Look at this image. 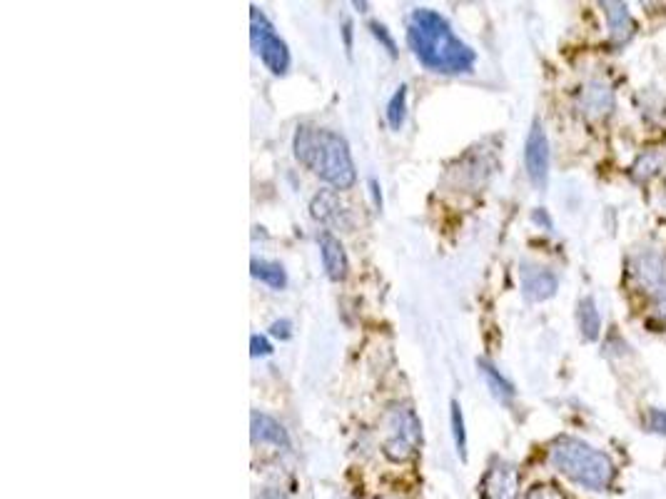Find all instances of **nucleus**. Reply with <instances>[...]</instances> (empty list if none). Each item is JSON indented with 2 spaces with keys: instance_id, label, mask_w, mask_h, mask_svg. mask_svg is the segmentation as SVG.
<instances>
[{
  "instance_id": "1",
  "label": "nucleus",
  "mask_w": 666,
  "mask_h": 499,
  "mask_svg": "<svg viewBox=\"0 0 666 499\" xmlns=\"http://www.w3.org/2000/svg\"><path fill=\"white\" fill-rule=\"evenodd\" d=\"M407 43L432 73L459 75L474 68V50L454 35L447 20L432 8H415L407 20Z\"/></svg>"
},
{
  "instance_id": "2",
  "label": "nucleus",
  "mask_w": 666,
  "mask_h": 499,
  "mask_svg": "<svg viewBox=\"0 0 666 499\" xmlns=\"http://www.w3.org/2000/svg\"><path fill=\"white\" fill-rule=\"evenodd\" d=\"M295 155L305 168L320 175L332 188L347 190L355 185L357 170L350 148L337 133L315 125H300L295 133Z\"/></svg>"
},
{
  "instance_id": "3",
  "label": "nucleus",
  "mask_w": 666,
  "mask_h": 499,
  "mask_svg": "<svg viewBox=\"0 0 666 499\" xmlns=\"http://www.w3.org/2000/svg\"><path fill=\"white\" fill-rule=\"evenodd\" d=\"M549 460L564 477L577 482L584 490L604 492L612 487L614 477H617L612 457L587 445L584 440H577V437H559L549 447Z\"/></svg>"
},
{
  "instance_id": "4",
  "label": "nucleus",
  "mask_w": 666,
  "mask_h": 499,
  "mask_svg": "<svg viewBox=\"0 0 666 499\" xmlns=\"http://www.w3.org/2000/svg\"><path fill=\"white\" fill-rule=\"evenodd\" d=\"M382 452L392 462H407L422 445V422L407 405H390L382 415Z\"/></svg>"
},
{
  "instance_id": "5",
  "label": "nucleus",
  "mask_w": 666,
  "mask_h": 499,
  "mask_svg": "<svg viewBox=\"0 0 666 499\" xmlns=\"http://www.w3.org/2000/svg\"><path fill=\"white\" fill-rule=\"evenodd\" d=\"M250 35H252V48L260 55L262 63L272 70L275 75H285L290 68V50H287L285 40L275 33L270 20L265 18L257 5H252L250 13Z\"/></svg>"
},
{
  "instance_id": "6",
  "label": "nucleus",
  "mask_w": 666,
  "mask_h": 499,
  "mask_svg": "<svg viewBox=\"0 0 666 499\" xmlns=\"http://www.w3.org/2000/svg\"><path fill=\"white\" fill-rule=\"evenodd\" d=\"M614 105H617V95H614L612 85L604 83V80H587L579 88L577 110L592 123L609 118L614 113Z\"/></svg>"
},
{
  "instance_id": "7",
  "label": "nucleus",
  "mask_w": 666,
  "mask_h": 499,
  "mask_svg": "<svg viewBox=\"0 0 666 499\" xmlns=\"http://www.w3.org/2000/svg\"><path fill=\"white\" fill-rule=\"evenodd\" d=\"M524 168H527L529 180H532L537 188L547 185L549 175V140L544 133L542 123L534 120L532 130L527 135V143H524Z\"/></svg>"
},
{
  "instance_id": "8",
  "label": "nucleus",
  "mask_w": 666,
  "mask_h": 499,
  "mask_svg": "<svg viewBox=\"0 0 666 499\" xmlns=\"http://www.w3.org/2000/svg\"><path fill=\"white\" fill-rule=\"evenodd\" d=\"M632 275L652 297L666 290V257L659 250L644 248L632 257Z\"/></svg>"
},
{
  "instance_id": "9",
  "label": "nucleus",
  "mask_w": 666,
  "mask_h": 499,
  "mask_svg": "<svg viewBox=\"0 0 666 499\" xmlns=\"http://www.w3.org/2000/svg\"><path fill=\"white\" fill-rule=\"evenodd\" d=\"M482 499H517V470L509 462H494L482 485Z\"/></svg>"
},
{
  "instance_id": "10",
  "label": "nucleus",
  "mask_w": 666,
  "mask_h": 499,
  "mask_svg": "<svg viewBox=\"0 0 666 499\" xmlns=\"http://www.w3.org/2000/svg\"><path fill=\"white\" fill-rule=\"evenodd\" d=\"M559 280L552 270L537 265H522V292L527 300L542 302L554 297Z\"/></svg>"
},
{
  "instance_id": "11",
  "label": "nucleus",
  "mask_w": 666,
  "mask_h": 499,
  "mask_svg": "<svg viewBox=\"0 0 666 499\" xmlns=\"http://www.w3.org/2000/svg\"><path fill=\"white\" fill-rule=\"evenodd\" d=\"M310 210L312 218H317L320 223L335 225V228H352L350 210L340 203V198H337L332 190H322V193H317L315 198H312Z\"/></svg>"
},
{
  "instance_id": "12",
  "label": "nucleus",
  "mask_w": 666,
  "mask_h": 499,
  "mask_svg": "<svg viewBox=\"0 0 666 499\" xmlns=\"http://www.w3.org/2000/svg\"><path fill=\"white\" fill-rule=\"evenodd\" d=\"M604 15H607L609 23V35H612L614 43H627L629 38L637 30L632 13H629L627 3H602Z\"/></svg>"
},
{
  "instance_id": "13",
  "label": "nucleus",
  "mask_w": 666,
  "mask_h": 499,
  "mask_svg": "<svg viewBox=\"0 0 666 499\" xmlns=\"http://www.w3.org/2000/svg\"><path fill=\"white\" fill-rule=\"evenodd\" d=\"M320 252H322V265H325L330 280H342V277L347 275V255L340 240L330 233H322Z\"/></svg>"
},
{
  "instance_id": "14",
  "label": "nucleus",
  "mask_w": 666,
  "mask_h": 499,
  "mask_svg": "<svg viewBox=\"0 0 666 499\" xmlns=\"http://www.w3.org/2000/svg\"><path fill=\"white\" fill-rule=\"evenodd\" d=\"M252 442H267V445L275 447L290 445L285 427L272 420L270 415H262V412H252Z\"/></svg>"
},
{
  "instance_id": "15",
  "label": "nucleus",
  "mask_w": 666,
  "mask_h": 499,
  "mask_svg": "<svg viewBox=\"0 0 666 499\" xmlns=\"http://www.w3.org/2000/svg\"><path fill=\"white\" fill-rule=\"evenodd\" d=\"M577 320H579V332L587 342L599 340V332H602V315L597 310V302L594 297H584L577 305Z\"/></svg>"
},
{
  "instance_id": "16",
  "label": "nucleus",
  "mask_w": 666,
  "mask_h": 499,
  "mask_svg": "<svg viewBox=\"0 0 666 499\" xmlns=\"http://www.w3.org/2000/svg\"><path fill=\"white\" fill-rule=\"evenodd\" d=\"M477 367H479V372H482V377H484V382H487V387H489V390H492V395L497 397L499 402H512L514 400L512 382L504 380V375H499L497 367H492V365H489V362H484V360H479Z\"/></svg>"
},
{
  "instance_id": "17",
  "label": "nucleus",
  "mask_w": 666,
  "mask_h": 499,
  "mask_svg": "<svg viewBox=\"0 0 666 499\" xmlns=\"http://www.w3.org/2000/svg\"><path fill=\"white\" fill-rule=\"evenodd\" d=\"M252 275L257 280H262L265 285L275 287V290H282L287 285V275L282 270L280 262H267V260H252Z\"/></svg>"
},
{
  "instance_id": "18",
  "label": "nucleus",
  "mask_w": 666,
  "mask_h": 499,
  "mask_svg": "<svg viewBox=\"0 0 666 499\" xmlns=\"http://www.w3.org/2000/svg\"><path fill=\"white\" fill-rule=\"evenodd\" d=\"M405 115H407V85H400L397 93L390 98V103H387V123H390V128L400 130L402 123H405Z\"/></svg>"
},
{
  "instance_id": "19",
  "label": "nucleus",
  "mask_w": 666,
  "mask_h": 499,
  "mask_svg": "<svg viewBox=\"0 0 666 499\" xmlns=\"http://www.w3.org/2000/svg\"><path fill=\"white\" fill-rule=\"evenodd\" d=\"M666 158L662 153H647L639 158V163L634 165V178L637 180H649L654 178V175L659 173V170L664 168Z\"/></svg>"
},
{
  "instance_id": "20",
  "label": "nucleus",
  "mask_w": 666,
  "mask_h": 499,
  "mask_svg": "<svg viewBox=\"0 0 666 499\" xmlns=\"http://www.w3.org/2000/svg\"><path fill=\"white\" fill-rule=\"evenodd\" d=\"M452 432H454V445L462 460H467V432H464V415L462 407L457 400H452Z\"/></svg>"
},
{
  "instance_id": "21",
  "label": "nucleus",
  "mask_w": 666,
  "mask_h": 499,
  "mask_svg": "<svg viewBox=\"0 0 666 499\" xmlns=\"http://www.w3.org/2000/svg\"><path fill=\"white\" fill-rule=\"evenodd\" d=\"M524 499H567V497H564L562 492L552 485H534Z\"/></svg>"
},
{
  "instance_id": "22",
  "label": "nucleus",
  "mask_w": 666,
  "mask_h": 499,
  "mask_svg": "<svg viewBox=\"0 0 666 499\" xmlns=\"http://www.w3.org/2000/svg\"><path fill=\"white\" fill-rule=\"evenodd\" d=\"M370 30H372V35H375V38L380 40V43H385L387 53H390V55H397V45H395V40H392V35L387 33L385 25H380V23H370Z\"/></svg>"
},
{
  "instance_id": "23",
  "label": "nucleus",
  "mask_w": 666,
  "mask_h": 499,
  "mask_svg": "<svg viewBox=\"0 0 666 499\" xmlns=\"http://www.w3.org/2000/svg\"><path fill=\"white\" fill-rule=\"evenodd\" d=\"M649 430L657 435H666V410H649Z\"/></svg>"
},
{
  "instance_id": "24",
  "label": "nucleus",
  "mask_w": 666,
  "mask_h": 499,
  "mask_svg": "<svg viewBox=\"0 0 666 499\" xmlns=\"http://www.w3.org/2000/svg\"><path fill=\"white\" fill-rule=\"evenodd\" d=\"M250 347H252V355L255 357H265V355H270L272 352V345L270 342L265 340V337H260V335H252L250 337Z\"/></svg>"
},
{
  "instance_id": "25",
  "label": "nucleus",
  "mask_w": 666,
  "mask_h": 499,
  "mask_svg": "<svg viewBox=\"0 0 666 499\" xmlns=\"http://www.w3.org/2000/svg\"><path fill=\"white\" fill-rule=\"evenodd\" d=\"M290 322L287 320H280V322H272L270 325V335L272 337H282V340H287L290 337Z\"/></svg>"
},
{
  "instance_id": "26",
  "label": "nucleus",
  "mask_w": 666,
  "mask_h": 499,
  "mask_svg": "<svg viewBox=\"0 0 666 499\" xmlns=\"http://www.w3.org/2000/svg\"><path fill=\"white\" fill-rule=\"evenodd\" d=\"M654 310H657L659 317H664L666 320V290L659 292V295L654 297Z\"/></svg>"
},
{
  "instance_id": "27",
  "label": "nucleus",
  "mask_w": 666,
  "mask_h": 499,
  "mask_svg": "<svg viewBox=\"0 0 666 499\" xmlns=\"http://www.w3.org/2000/svg\"><path fill=\"white\" fill-rule=\"evenodd\" d=\"M370 190H372V198H375V205L377 208H382V193H380V185H377L375 178L370 180Z\"/></svg>"
},
{
  "instance_id": "28",
  "label": "nucleus",
  "mask_w": 666,
  "mask_h": 499,
  "mask_svg": "<svg viewBox=\"0 0 666 499\" xmlns=\"http://www.w3.org/2000/svg\"><path fill=\"white\" fill-rule=\"evenodd\" d=\"M257 499H290V497H287L285 492H280V490H265Z\"/></svg>"
},
{
  "instance_id": "29",
  "label": "nucleus",
  "mask_w": 666,
  "mask_h": 499,
  "mask_svg": "<svg viewBox=\"0 0 666 499\" xmlns=\"http://www.w3.org/2000/svg\"><path fill=\"white\" fill-rule=\"evenodd\" d=\"M534 220H537V223H544V225H547V228H552V220H549L547 215L542 213V210H537V213H534Z\"/></svg>"
},
{
  "instance_id": "30",
  "label": "nucleus",
  "mask_w": 666,
  "mask_h": 499,
  "mask_svg": "<svg viewBox=\"0 0 666 499\" xmlns=\"http://www.w3.org/2000/svg\"><path fill=\"white\" fill-rule=\"evenodd\" d=\"M662 200H664V208H666V188H664V195H662Z\"/></svg>"
}]
</instances>
